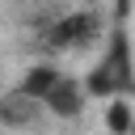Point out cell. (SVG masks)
Here are the masks:
<instances>
[{"instance_id": "obj_6", "label": "cell", "mask_w": 135, "mask_h": 135, "mask_svg": "<svg viewBox=\"0 0 135 135\" xmlns=\"http://www.w3.org/2000/svg\"><path fill=\"white\" fill-rule=\"evenodd\" d=\"M131 122H135V101H127V97L105 101V127L114 135H131Z\"/></svg>"}, {"instance_id": "obj_2", "label": "cell", "mask_w": 135, "mask_h": 135, "mask_svg": "<svg viewBox=\"0 0 135 135\" xmlns=\"http://www.w3.org/2000/svg\"><path fill=\"white\" fill-rule=\"evenodd\" d=\"M101 30H105V17L97 8H72L42 30V46L46 51H84L101 38Z\"/></svg>"}, {"instance_id": "obj_7", "label": "cell", "mask_w": 135, "mask_h": 135, "mask_svg": "<svg viewBox=\"0 0 135 135\" xmlns=\"http://www.w3.org/2000/svg\"><path fill=\"white\" fill-rule=\"evenodd\" d=\"M131 135H135V122H131Z\"/></svg>"}, {"instance_id": "obj_4", "label": "cell", "mask_w": 135, "mask_h": 135, "mask_svg": "<svg viewBox=\"0 0 135 135\" xmlns=\"http://www.w3.org/2000/svg\"><path fill=\"white\" fill-rule=\"evenodd\" d=\"M42 114H46V110H42L34 97H25L17 84H13L8 93H0V127H8V131H30V127H38Z\"/></svg>"}, {"instance_id": "obj_5", "label": "cell", "mask_w": 135, "mask_h": 135, "mask_svg": "<svg viewBox=\"0 0 135 135\" xmlns=\"http://www.w3.org/2000/svg\"><path fill=\"white\" fill-rule=\"evenodd\" d=\"M55 80H59V68H55V63H34V68H25V76L17 80V89L42 105V97L51 93V84H55Z\"/></svg>"}, {"instance_id": "obj_3", "label": "cell", "mask_w": 135, "mask_h": 135, "mask_svg": "<svg viewBox=\"0 0 135 135\" xmlns=\"http://www.w3.org/2000/svg\"><path fill=\"white\" fill-rule=\"evenodd\" d=\"M84 105H89L84 80H76V76H68V72H59V80H55L51 93L42 97V110H46L51 118H80Z\"/></svg>"}, {"instance_id": "obj_1", "label": "cell", "mask_w": 135, "mask_h": 135, "mask_svg": "<svg viewBox=\"0 0 135 135\" xmlns=\"http://www.w3.org/2000/svg\"><path fill=\"white\" fill-rule=\"evenodd\" d=\"M84 93H89V101H114V97L135 93V46H131V25H127V0L118 4L114 25L105 30L101 55L93 59V68L84 76Z\"/></svg>"}]
</instances>
